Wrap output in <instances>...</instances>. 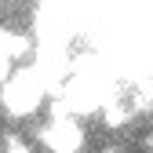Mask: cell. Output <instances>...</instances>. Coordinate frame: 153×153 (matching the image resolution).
Returning a JSON list of instances; mask_svg holds the SVG:
<instances>
[{"label":"cell","mask_w":153,"mask_h":153,"mask_svg":"<svg viewBox=\"0 0 153 153\" xmlns=\"http://www.w3.org/2000/svg\"><path fill=\"white\" fill-rule=\"evenodd\" d=\"M44 99V73L40 66H22L15 69V76L0 88V102L11 117H29Z\"/></svg>","instance_id":"1"},{"label":"cell","mask_w":153,"mask_h":153,"mask_svg":"<svg viewBox=\"0 0 153 153\" xmlns=\"http://www.w3.org/2000/svg\"><path fill=\"white\" fill-rule=\"evenodd\" d=\"M40 142H44L51 153H80V146H84V128L76 124V120H69V117L51 120V124L40 131Z\"/></svg>","instance_id":"2"},{"label":"cell","mask_w":153,"mask_h":153,"mask_svg":"<svg viewBox=\"0 0 153 153\" xmlns=\"http://www.w3.org/2000/svg\"><path fill=\"white\" fill-rule=\"evenodd\" d=\"M102 120H106V128H120V124H128V120H131V106L109 99V102L102 106Z\"/></svg>","instance_id":"3"},{"label":"cell","mask_w":153,"mask_h":153,"mask_svg":"<svg viewBox=\"0 0 153 153\" xmlns=\"http://www.w3.org/2000/svg\"><path fill=\"white\" fill-rule=\"evenodd\" d=\"M11 76H15V73H11V59H7V55H0V88H4Z\"/></svg>","instance_id":"4"},{"label":"cell","mask_w":153,"mask_h":153,"mask_svg":"<svg viewBox=\"0 0 153 153\" xmlns=\"http://www.w3.org/2000/svg\"><path fill=\"white\" fill-rule=\"evenodd\" d=\"M7 153H33V149H29L22 139H7Z\"/></svg>","instance_id":"5"},{"label":"cell","mask_w":153,"mask_h":153,"mask_svg":"<svg viewBox=\"0 0 153 153\" xmlns=\"http://www.w3.org/2000/svg\"><path fill=\"white\" fill-rule=\"evenodd\" d=\"M4 153H7V149H4Z\"/></svg>","instance_id":"6"}]
</instances>
